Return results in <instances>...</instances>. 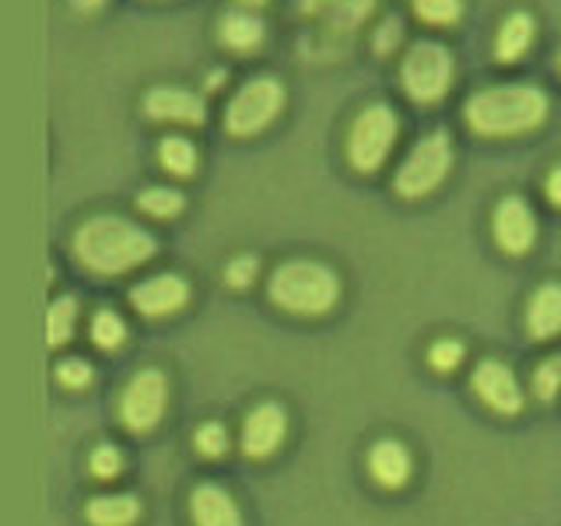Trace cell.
Returning a JSON list of instances; mask_svg holds the SVG:
<instances>
[{
    "mask_svg": "<svg viewBox=\"0 0 561 526\" xmlns=\"http://www.w3.org/2000/svg\"><path fill=\"white\" fill-rule=\"evenodd\" d=\"M197 449L204 456H221L228 449V435L221 425H215V421H207V425L197 428Z\"/></svg>",
    "mask_w": 561,
    "mask_h": 526,
    "instance_id": "cell-28",
    "label": "cell"
},
{
    "mask_svg": "<svg viewBox=\"0 0 561 526\" xmlns=\"http://www.w3.org/2000/svg\"><path fill=\"white\" fill-rule=\"evenodd\" d=\"M165 393H169V386H165V376L158 373V368L137 373L127 390H123V400H119L123 421H127L134 432L154 428L158 421H162V411H165Z\"/></svg>",
    "mask_w": 561,
    "mask_h": 526,
    "instance_id": "cell-8",
    "label": "cell"
},
{
    "mask_svg": "<svg viewBox=\"0 0 561 526\" xmlns=\"http://www.w3.org/2000/svg\"><path fill=\"white\" fill-rule=\"evenodd\" d=\"M530 39H534V18L530 14L516 11L513 18H505L502 28H499V39H495L499 60H505V64L519 60L523 53L530 49Z\"/></svg>",
    "mask_w": 561,
    "mask_h": 526,
    "instance_id": "cell-18",
    "label": "cell"
},
{
    "mask_svg": "<svg viewBox=\"0 0 561 526\" xmlns=\"http://www.w3.org/2000/svg\"><path fill=\"white\" fill-rule=\"evenodd\" d=\"M274 306L295 316H323L337 306L341 298V281L327 263L316 260H288L271 274L267 285Z\"/></svg>",
    "mask_w": 561,
    "mask_h": 526,
    "instance_id": "cell-3",
    "label": "cell"
},
{
    "mask_svg": "<svg viewBox=\"0 0 561 526\" xmlns=\"http://www.w3.org/2000/svg\"><path fill=\"white\" fill-rule=\"evenodd\" d=\"M75 4H78V8H84V11H95V8L102 4V0H75Z\"/></svg>",
    "mask_w": 561,
    "mask_h": 526,
    "instance_id": "cell-34",
    "label": "cell"
},
{
    "mask_svg": "<svg viewBox=\"0 0 561 526\" xmlns=\"http://www.w3.org/2000/svg\"><path fill=\"white\" fill-rule=\"evenodd\" d=\"M548 119V95L534 84H502L484 88L467 102V123L473 134L513 137L537 130Z\"/></svg>",
    "mask_w": 561,
    "mask_h": 526,
    "instance_id": "cell-1",
    "label": "cell"
},
{
    "mask_svg": "<svg viewBox=\"0 0 561 526\" xmlns=\"http://www.w3.org/2000/svg\"><path fill=\"white\" fill-rule=\"evenodd\" d=\"M280 105H285V88H280V81L253 78L239 88L232 102H228L225 127L236 137H250L267 127V123L280 113Z\"/></svg>",
    "mask_w": 561,
    "mask_h": 526,
    "instance_id": "cell-7",
    "label": "cell"
},
{
    "mask_svg": "<svg viewBox=\"0 0 561 526\" xmlns=\"http://www.w3.org/2000/svg\"><path fill=\"white\" fill-rule=\"evenodd\" d=\"M453 165V145L443 130H435L428 137H421L414 151L408 155V162L400 165L397 172V193L400 197H425L438 183L446 180V172Z\"/></svg>",
    "mask_w": 561,
    "mask_h": 526,
    "instance_id": "cell-5",
    "label": "cell"
},
{
    "mask_svg": "<svg viewBox=\"0 0 561 526\" xmlns=\"http://www.w3.org/2000/svg\"><path fill=\"white\" fill-rule=\"evenodd\" d=\"M57 379L64 386H88V382H92V368H88L84 362H78V358H67V362L57 365Z\"/></svg>",
    "mask_w": 561,
    "mask_h": 526,
    "instance_id": "cell-31",
    "label": "cell"
},
{
    "mask_svg": "<svg viewBox=\"0 0 561 526\" xmlns=\"http://www.w3.org/2000/svg\"><path fill=\"white\" fill-rule=\"evenodd\" d=\"M137 204L148 210V215H154V218H172V215H180L183 210V197L175 190H169V186H151V190H145L137 197Z\"/></svg>",
    "mask_w": 561,
    "mask_h": 526,
    "instance_id": "cell-22",
    "label": "cell"
},
{
    "mask_svg": "<svg viewBox=\"0 0 561 526\" xmlns=\"http://www.w3.org/2000/svg\"><path fill=\"white\" fill-rule=\"evenodd\" d=\"M400 134L397 113L386 102H373L358 113V119L351 123L347 134V158L358 172H376L386 155H390L393 140Z\"/></svg>",
    "mask_w": 561,
    "mask_h": 526,
    "instance_id": "cell-4",
    "label": "cell"
},
{
    "mask_svg": "<svg viewBox=\"0 0 561 526\" xmlns=\"http://www.w3.org/2000/svg\"><path fill=\"white\" fill-rule=\"evenodd\" d=\"M368 470L382 488H403L411 478V453L397 438H382L368 449Z\"/></svg>",
    "mask_w": 561,
    "mask_h": 526,
    "instance_id": "cell-13",
    "label": "cell"
},
{
    "mask_svg": "<svg viewBox=\"0 0 561 526\" xmlns=\"http://www.w3.org/2000/svg\"><path fill=\"white\" fill-rule=\"evenodd\" d=\"M473 393L499 414H519V408H523V390L513 376V368H505L495 358H488L473 368Z\"/></svg>",
    "mask_w": 561,
    "mask_h": 526,
    "instance_id": "cell-9",
    "label": "cell"
},
{
    "mask_svg": "<svg viewBox=\"0 0 561 526\" xmlns=\"http://www.w3.org/2000/svg\"><path fill=\"white\" fill-rule=\"evenodd\" d=\"M253 277H256V260L253 256H239L228 263V271H225V281L232 288H245V285H253Z\"/></svg>",
    "mask_w": 561,
    "mask_h": 526,
    "instance_id": "cell-30",
    "label": "cell"
},
{
    "mask_svg": "<svg viewBox=\"0 0 561 526\" xmlns=\"http://www.w3.org/2000/svg\"><path fill=\"white\" fill-rule=\"evenodd\" d=\"M75 253L95 274H123L154 253V239L127 218H92L78 228Z\"/></svg>",
    "mask_w": 561,
    "mask_h": 526,
    "instance_id": "cell-2",
    "label": "cell"
},
{
    "mask_svg": "<svg viewBox=\"0 0 561 526\" xmlns=\"http://www.w3.org/2000/svg\"><path fill=\"white\" fill-rule=\"evenodd\" d=\"M526 327L537 341H551L554 333H561V285L548 281L534 291L530 309H526Z\"/></svg>",
    "mask_w": 561,
    "mask_h": 526,
    "instance_id": "cell-16",
    "label": "cell"
},
{
    "mask_svg": "<svg viewBox=\"0 0 561 526\" xmlns=\"http://www.w3.org/2000/svg\"><path fill=\"white\" fill-rule=\"evenodd\" d=\"M403 32V25L397 22V18H390V22H386L382 28H379V35H376V46L386 53V49H393V43H397V35Z\"/></svg>",
    "mask_w": 561,
    "mask_h": 526,
    "instance_id": "cell-32",
    "label": "cell"
},
{
    "mask_svg": "<svg viewBox=\"0 0 561 526\" xmlns=\"http://www.w3.org/2000/svg\"><path fill=\"white\" fill-rule=\"evenodd\" d=\"M373 4L376 0H306V11L323 18L333 32H355L373 11Z\"/></svg>",
    "mask_w": 561,
    "mask_h": 526,
    "instance_id": "cell-17",
    "label": "cell"
},
{
    "mask_svg": "<svg viewBox=\"0 0 561 526\" xmlns=\"http://www.w3.org/2000/svg\"><path fill=\"white\" fill-rule=\"evenodd\" d=\"M495 239L505 253H526L537 239V221H534V210L526 207V201L519 197H505L495 210Z\"/></svg>",
    "mask_w": 561,
    "mask_h": 526,
    "instance_id": "cell-11",
    "label": "cell"
},
{
    "mask_svg": "<svg viewBox=\"0 0 561 526\" xmlns=\"http://www.w3.org/2000/svg\"><path fill=\"white\" fill-rule=\"evenodd\" d=\"M140 516V505L130 495H102L88 505V519L95 526H130Z\"/></svg>",
    "mask_w": 561,
    "mask_h": 526,
    "instance_id": "cell-19",
    "label": "cell"
},
{
    "mask_svg": "<svg viewBox=\"0 0 561 526\" xmlns=\"http://www.w3.org/2000/svg\"><path fill=\"white\" fill-rule=\"evenodd\" d=\"M145 110L154 119H175V123H201L207 116L204 102L197 95L183 92V88H154L145 102Z\"/></svg>",
    "mask_w": 561,
    "mask_h": 526,
    "instance_id": "cell-15",
    "label": "cell"
},
{
    "mask_svg": "<svg viewBox=\"0 0 561 526\" xmlns=\"http://www.w3.org/2000/svg\"><path fill=\"white\" fill-rule=\"evenodd\" d=\"M400 78L414 102H438L453 84V57L438 43H414L400 67Z\"/></svg>",
    "mask_w": 561,
    "mask_h": 526,
    "instance_id": "cell-6",
    "label": "cell"
},
{
    "mask_svg": "<svg viewBox=\"0 0 561 526\" xmlns=\"http://www.w3.org/2000/svg\"><path fill=\"white\" fill-rule=\"evenodd\" d=\"M70 330H75V298H57L49 306V344H64Z\"/></svg>",
    "mask_w": 561,
    "mask_h": 526,
    "instance_id": "cell-25",
    "label": "cell"
},
{
    "mask_svg": "<svg viewBox=\"0 0 561 526\" xmlns=\"http://www.w3.org/2000/svg\"><path fill=\"white\" fill-rule=\"evenodd\" d=\"M242 4H263V0H242Z\"/></svg>",
    "mask_w": 561,
    "mask_h": 526,
    "instance_id": "cell-35",
    "label": "cell"
},
{
    "mask_svg": "<svg viewBox=\"0 0 561 526\" xmlns=\"http://www.w3.org/2000/svg\"><path fill=\"white\" fill-rule=\"evenodd\" d=\"M558 390H561V355H554V358H548V362H540V365H537V373H534V393H537L543 403L554 400Z\"/></svg>",
    "mask_w": 561,
    "mask_h": 526,
    "instance_id": "cell-26",
    "label": "cell"
},
{
    "mask_svg": "<svg viewBox=\"0 0 561 526\" xmlns=\"http://www.w3.org/2000/svg\"><path fill=\"white\" fill-rule=\"evenodd\" d=\"M428 362H432V368H438V373H449V368H456L463 362V344L460 341H438L428 351Z\"/></svg>",
    "mask_w": 561,
    "mask_h": 526,
    "instance_id": "cell-27",
    "label": "cell"
},
{
    "mask_svg": "<svg viewBox=\"0 0 561 526\" xmlns=\"http://www.w3.org/2000/svg\"><path fill=\"white\" fill-rule=\"evenodd\" d=\"M119 467H123L119 449H113V446H99V449L92 453V473H95V478H113V473H119Z\"/></svg>",
    "mask_w": 561,
    "mask_h": 526,
    "instance_id": "cell-29",
    "label": "cell"
},
{
    "mask_svg": "<svg viewBox=\"0 0 561 526\" xmlns=\"http://www.w3.org/2000/svg\"><path fill=\"white\" fill-rule=\"evenodd\" d=\"M190 508H193L197 526H242L239 505L218 484H201L197 491H193Z\"/></svg>",
    "mask_w": 561,
    "mask_h": 526,
    "instance_id": "cell-14",
    "label": "cell"
},
{
    "mask_svg": "<svg viewBox=\"0 0 561 526\" xmlns=\"http://www.w3.org/2000/svg\"><path fill=\"white\" fill-rule=\"evenodd\" d=\"M123 338H127V327H123V320H119L116 312L102 309V312L95 316V320H92V341H95L99 347L113 351V347L123 344Z\"/></svg>",
    "mask_w": 561,
    "mask_h": 526,
    "instance_id": "cell-23",
    "label": "cell"
},
{
    "mask_svg": "<svg viewBox=\"0 0 561 526\" xmlns=\"http://www.w3.org/2000/svg\"><path fill=\"white\" fill-rule=\"evenodd\" d=\"M548 197H551V204L561 207V165L551 172V180H548Z\"/></svg>",
    "mask_w": 561,
    "mask_h": 526,
    "instance_id": "cell-33",
    "label": "cell"
},
{
    "mask_svg": "<svg viewBox=\"0 0 561 526\" xmlns=\"http://www.w3.org/2000/svg\"><path fill=\"white\" fill-rule=\"evenodd\" d=\"M158 158H162L165 172H172V175H190L197 169V148L183 137H165L162 148H158Z\"/></svg>",
    "mask_w": 561,
    "mask_h": 526,
    "instance_id": "cell-21",
    "label": "cell"
},
{
    "mask_svg": "<svg viewBox=\"0 0 561 526\" xmlns=\"http://www.w3.org/2000/svg\"><path fill=\"white\" fill-rule=\"evenodd\" d=\"M288 432V414L280 403H260V408L245 418L242 425V449L245 456H253V460H263V456H271L280 438Z\"/></svg>",
    "mask_w": 561,
    "mask_h": 526,
    "instance_id": "cell-10",
    "label": "cell"
},
{
    "mask_svg": "<svg viewBox=\"0 0 561 526\" xmlns=\"http://www.w3.org/2000/svg\"><path fill=\"white\" fill-rule=\"evenodd\" d=\"M414 11L428 25H453L463 14V0H414Z\"/></svg>",
    "mask_w": 561,
    "mask_h": 526,
    "instance_id": "cell-24",
    "label": "cell"
},
{
    "mask_svg": "<svg viewBox=\"0 0 561 526\" xmlns=\"http://www.w3.org/2000/svg\"><path fill=\"white\" fill-rule=\"evenodd\" d=\"M221 43L232 46V49H253L263 43V22L256 14H245V11H232L225 14L221 22Z\"/></svg>",
    "mask_w": 561,
    "mask_h": 526,
    "instance_id": "cell-20",
    "label": "cell"
},
{
    "mask_svg": "<svg viewBox=\"0 0 561 526\" xmlns=\"http://www.w3.org/2000/svg\"><path fill=\"white\" fill-rule=\"evenodd\" d=\"M186 298H190V288H186L183 277L158 274V277H151V281H145V285L134 288L130 302H134L137 312H145V316H169L175 309H183Z\"/></svg>",
    "mask_w": 561,
    "mask_h": 526,
    "instance_id": "cell-12",
    "label": "cell"
}]
</instances>
